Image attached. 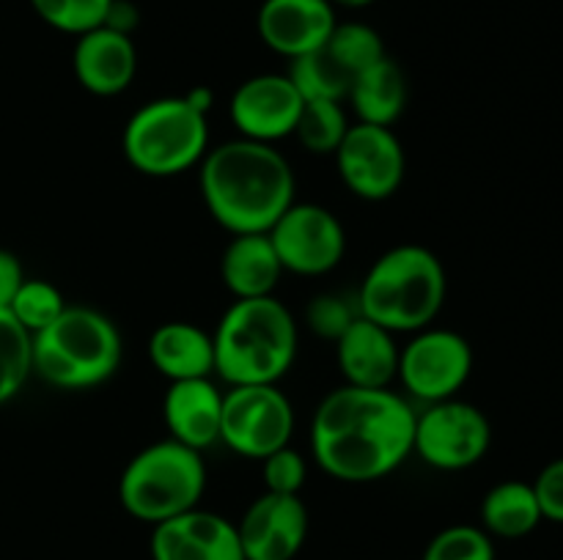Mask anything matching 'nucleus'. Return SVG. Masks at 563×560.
<instances>
[{
  "mask_svg": "<svg viewBox=\"0 0 563 560\" xmlns=\"http://www.w3.org/2000/svg\"><path fill=\"white\" fill-rule=\"evenodd\" d=\"M416 410L390 388L341 384L317 404L308 428L311 459L341 483L383 481L412 456Z\"/></svg>",
  "mask_w": 563,
  "mask_h": 560,
  "instance_id": "obj_1",
  "label": "nucleus"
},
{
  "mask_svg": "<svg viewBox=\"0 0 563 560\" xmlns=\"http://www.w3.org/2000/svg\"><path fill=\"white\" fill-rule=\"evenodd\" d=\"M198 190L214 223L231 236L267 234L295 203L297 181L280 148L234 137L201 159Z\"/></svg>",
  "mask_w": 563,
  "mask_h": 560,
  "instance_id": "obj_2",
  "label": "nucleus"
},
{
  "mask_svg": "<svg viewBox=\"0 0 563 560\" xmlns=\"http://www.w3.org/2000/svg\"><path fill=\"white\" fill-rule=\"evenodd\" d=\"M214 377L229 388L278 384L300 349L297 318L278 296L234 300L212 333Z\"/></svg>",
  "mask_w": 563,
  "mask_h": 560,
  "instance_id": "obj_3",
  "label": "nucleus"
},
{
  "mask_svg": "<svg viewBox=\"0 0 563 560\" xmlns=\"http://www.w3.org/2000/svg\"><path fill=\"white\" fill-rule=\"evenodd\" d=\"M449 278L434 250L423 245H396L379 253L355 294L357 313L379 327L418 333L434 324L445 305Z\"/></svg>",
  "mask_w": 563,
  "mask_h": 560,
  "instance_id": "obj_4",
  "label": "nucleus"
},
{
  "mask_svg": "<svg viewBox=\"0 0 563 560\" xmlns=\"http://www.w3.org/2000/svg\"><path fill=\"white\" fill-rule=\"evenodd\" d=\"M33 373L66 393L110 382L124 360V338L108 313L91 305H66L49 327L33 335Z\"/></svg>",
  "mask_w": 563,
  "mask_h": 560,
  "instance_id": "obj_5",
  "label": "nucleus"
},
{
  "mask_svg": "<svg viewBox=\"0 0 563 560\" xmlns=\"http://www.w3.org/2000/svg\"><path fill=\"white\" fill-rule=\"evenodd\" d=\"M207 464L201 450L159 439L137 450L119 475V503L132 519L159 525L201 505Z\"/></svg>",
  "mask_w": 563,
  "mask_h": 560,
  "instance_id": "obj_6",
  "label": "nucleus"
},
{
  "mask_svg": "<svg viewBox=\"0 0 563 560\" xmlns=\"http://www.w3.org/2000/svg\"><path fill=\"white\" fill-rule=\"evenodd\" d=\"M209 148V115L192 108L187 97L141 104L121 132L124 159L148 179H174L198 168Z\"/></svg>",
  "mask_w": 563,
  "mask_h": 560,
  "instance_id": "obj_7",
  "label": "nucleus"
},
{
  "mask_svg": "<svg viewBox=\"0 0 563 560\" xmlns=\"http://www.w3.org/2000/svg\"><path fill=\"white\" fill-rule=\"evenodd\" d=\"M493 445L489 417L460 395L427 404L416 412L412 456L440 472H462L476 467Z\"/></svg>",
  "mask_w": 563,
  "mask_h": 560,
  "instance_id": "obj_8",
  "label": "nucleus"
},
{
  "mask_svg": "<svg viewBox=\"0 0 563 560\" xmlns=\"http://www.w3.org/2000/svg\"><path fill=\"white\" fill-rule=\"evenodd\" d=\"M295 406L278 384H240L223 393L220 443L242 459L262 461L291 445Z\"/></svg>",
  "mask_w": 563,
  "mask_h": 560,
  "instance_id": "obj_9",
  "label": "nucleus"
},
{
  "mask_svg": "<svg viewBox=\"0 0 563 560\" xmlns=\"http://www.w3.org/2000/svg\"><path fill=\"white\" fill-rule=\"evenodd\" d=\"M473 362L476 355L465 335L429 324L412 333V338L399 349L396 382L410 399L434 404L460 395L471 379Z\"/></svg>",
  "mask_w": 563,
  "mask_h": 560,
  "instance_id": "obj_10",
  "label": "nucleus"
},
{
  "mask_svg": "<svg viewBox=\"0 0 563 560\" xmlns=\"http://www.w3.org/2000/svg\"><path fill=\"white\" fill-rule=\"evenodd\" d=\"M333 159L341 184L361 201H388L405 184L407 154L394 126L355 121L335 148Z\"/></svg>",
  "mask_w": 563,
  "mask_h": 560,
  "instance_id": "obj_11",
  "label": "nucleus"
},
{
  "mask_svg": "<svg viewBox=\"0 0 563 560\" xmlns=\"http://www.w3.org/2000/svg\"><path fill=\"white\" fill-rule=\"evenodd\" d=\"M284 272L322 278L346 256V228L322 203H291L267 231Z\"/></svg>",
  "mask_w": 563,
  "mask_h": 560,
  "instance_id": "obj_12",
  "label": "nucleus"
},
{
  "mask_svg": "<svg viewBox=\"0 0 563 560\" xmlns=\"http://www.w3.org/2000/svg\"><path fill=\"white\" fill-rule=\"evenodd\" d=\"M302 104L306 102L297 93L289 75L264 71V75H253L236 86L229 102V119L234 124L236 137L275 146L278 141L295 135Z\"/></svg>",
  "mask_w": 563,
  "mask_h": 560,
  "instance_id": "obj_13",
  "label": "nucleus"
},
{
  "mask_svg": "<svg viewBox=\"0 0 563 560\" xmlns=\"http://www.w3.org/2000/svg\"><path fill=\"white\" fill-rule=\"evenodd\" d=\"M308 508L300 494L264 492L236 522L245 560H295L308 538Z\"/></svg>",
  "mask_w": 563,
  "mask_h": 560,
  "instance_id": "obj_14",
  "label": "nucleus"
},
{
  "mask_svg": "<svg viewBox=\"0 0 563 560\" xmlns=\"http://www.w3.org/2000/svg\"><path fill=\"white\" fill-rule=\"evenodd\" d=\"M148 555L152 560H245L236 522L201 505L154 525Z\"/></svg>",
  "mask_w": 563,
  "mask_h": 560,
  "instance_id": "obj_15",
  "label": "nucleus"
},
{
  "mask_svg": "<svg viewBox=\"0 0 563 560\" xmlns=\"http://www.w3.org/2000/svg\"><path fill=\"white\" fill-rule=\"evenodd\" d=\"M335 25L330 0H264L256 16L262 42L289 60L324 47Z\"/></svg>",
  "mask_w": 563,
  "mask_h": 560,
  "instance_id": "obj_16",
  "label": "nucleus"
},
{
  "mask_svg": "<svg viewBox=\"0 0 563 560\" xmlns=\"http://www.w3.org/2000/svg\"><path fill=\"white\" fill-rule=\"evenodd\" d=\"M71 71L82 91L113 99L132 86L137 75V49L132 36L99 25L77 36L71 49Z\"/></svg>",
  "mask_w": 563,
  "mask_h": 560,
  "instance_id": "obj_17",
  "label": "nucleus"
},
{
  "mask_svg": "<svg viewBox=\"0 0 563 560\" xmlns=\"http://www.w3.org/2000/svg\"><path fill=\"white\" fill-rule=\"evenodd\" d=\"M399 349L390 329L357 316L335 340V366L352 388H390L399 373Z\"/></svg>",
  "mask_w": 563,
  "mask_h": 560,
  "instance_id": "obj_18",
  "label": "nucleus"
},
{
  "mask_svg": "<svg viewBox=\"0 0 563 560\" xmlns=\"http://www.w3.org/2000/svg\"><path fill=\"white\" fill-rule=\"evenodd\" d=\"M220 417H223V390L214 384L212 377L168 382L163 395V421L170 439L203 453L220 443Z\"/></svg>",
  "mask_w": 563,
  "mask_h": 560,
  "instance_id": "obj_19",
  "label": "nucleus"
},
{
  "mask_svg": "<svg viewBox=\"0 0 563 560\" xmlns=\"http://www.w3.org/2000/svg\"><path fill=\"white\" fill-rule=\"evenodd\" d=\"M284 267L267 234L231 236L220 256V280L234 300L273 296Z\"/></svg>",
  "mask_w": 563,
  "mask_h": 560,
  "instance_id": "obj_20",
  "label": "nucleus"
},
{
  "mask_svg": "<svg viewBox=\"0 0 563 560\" xmlns=\"http://www.w3.org/2000/svg\"><path fill=\"white\" fill-rule=\"evenodd\" d=\"M148 360L168 382L214 377L212 333L192 322H165L148 338Z\"/></svg>",
  "mask_w": 563,
  "mask_h": 560,
  "instance_id": "obj_21",
  "label": "nucleus"
},
{
  "mask_svg": "<svg viewBox=\"0 0 563 560\" xmlns=\"http://www.w3.org/2000/svg\"><path fill=\"white\" fill-rule=\"evenodd\" d=\"M407 99H410L407 75L390 55L361 71L346 93V102L352 104L357 121L377 126H394L405 113Z\"/></svg>",
  "mask_w": 563,
  "mask_h": 560,
  "instance_id": "obj_22",
  "label": "nucleus"
},
{
  "mask_svg": "<svg viewBox=\"0 0 563 560\" xmlns=\"http://www.w3.org/2000/svg\"><path fill=\"white\" fill-rule=\"evenodd\" d=\"M544 522L537 492L526 481H500L484 494L482 527L493 538H526Z\"/></svg>",
  "mask_w": 563,
  "mask_h": 560,
  "instance_id": "obj_23",
  "label": "nucleus"
},
{
  "mask_svg": "<svg viewBox=\"0 0 563 560\" xmlns=\"http://www.w3.org/2000/svg\"><path fill=\"white\" fill-rule=\"evenodd\" d=\"M322 49L350 77V82L388 55L383 36L366 22H339Z\"/></svg>",
  "mask_w": 563,
  "mask_h": 560,
  "instance_id": "obj_24",
  "label": "nucleus"
},
{
  "mask_svg": "<svg viewBox=\"0 0 563 560\" xmlns=\"http://www.w3.org/2000/svg\"><path fill=\"white\" fill-rule=\"evenodd\" d=\"M33 335L0 307V406L22 393L33 377Z\"/></svg>",
  "mask_w": 563,
  "mask_h": 560,
  "instance_id": "obj_25",
  "label": "nucleus"
},
{
  "mask_svg": "<svg viewBox=\"0 0 563 560\" xmlns=\"http://www.w3.org/2000/svg\"><path fill=\"white\" fill-rule=\"evenodd\" d=\"M289 80L295 82L297 93L302 102H346L350 93V77L330 60V55L322 47L317 53H308L302 58H295L289 64Z\"/></svg>",
  "mask_w": 563,
  "mask_h": 560,
  "instance_id": "obj_26",
  "label": "nucleus"
},
{
  "mask_svg": "<svg viewBox=\"0 0 563 560\" xmlns=\"http://www.w3.org/2000/svg\"><path fill=\"white\" fill-rule=\"evenodd\" d=\"M350 115H346L344 102H306L302 104L300 121L295 126L297 141L302 143V148L319 157H333L335 148L344 141L346 130H350Z\"/></svg>",
  "mask_w": 563,
  "mask_h": 560,
  "instance_id": "obj_27",
  "label": "nucleus"
},
{
  "mask_svg": "<svg viewBox=\"0 0 563 560\" xmlns=\"http://www.w3.org/2000/svg\"><path fill=\"white\" fill-rule=\"evenodd\" d=\"M69 302L64 300V291L55 283L42 278H25L20 291L11 300L9 313L27 329L31 335L42 333L44 327L55 322L66 311Z\"/></svg>",
  "mask_w": 563,
  "mask_h": 560,
  "instance_id": "obj_28",
  "label": "nucleus"
},
{
  "mask_svg": "<svg viewBox=\"0 0 563 560\" xmlns=\"http://www.w3.org/2000/svg\"><path fill=\"white\" fill-rule=\"evenodd\" d=\"M31 5L38 20L77 38L104 25L113 0H31Z\"/></svg>",
  "mask_w": 563,
  "mask_h": 560,
  "instance_id": "obj_29",
  "label": "nucleus"
},
{
  "mask_svg": "<svg viewBox=\"0 0 563 560\" xmlns=\"http://www.w3.org/2000/svg\"><path fill=\"white\" fill-rule=\"evenodd\" d=\"M421 560H495V538L478 525H451L434 533Z\"/></svg>",
  "mask_w": 563,
  "mask_h": 560,
  "instance_id": "obj_30",
  "label": "nucleus"
},
{
  "mask_svg": "<svg viewBox=\"0 0 563 560\" xmlns=\"http://www.w3.org/2000/svg\"><path fill=\"white\" fill-rule=\"evenodd\" d=\"M357 313L355 300H346L341 294H317L306 307V327L311 329L317 338L324 340H339L341 333L350 327Z\"/></svg>",
  "mask_w": 563,
  "mask_h": 560,
  "instance_id": "obj_31",
  "label": "nucleus"
},
{
  "mask_svg": "<svg viewBox=\"0 0 563 560\" xmlns=\"http://www.w3.org/2000/svg\"><path fill=\"white\" fill-rule=\"evenodd\" d=\"M264 492L275 494H300L308 481V459L297 448L275 450L267 459H262Z\"/></svg>",
  "mask_w": 563,
  "mask_h": 560,
  "instance_id": "obj_32",
  "label": "nucleus"
},
{
  "mask_svg": "<svg viewBox=\"0 0 563 560\" xmlns=\"http://www.w3.org/2000/svg\"><path fill=\"white\" fill-rule=\"evenodd\" d=\"M531 486L537 492L544 519L563 525V456L553 459L550 464H544Z\"/></svg>",
  "mask_w": 563,
  "mask_h": 560,
  "instance_id": "obj_33",
  "label": "nucleus"
},
{
  "mask_svg": "<svg viewBox=\"0 0 563 560\" xmlns=\"http://www.w3.org/2000/svg\"><path fill=\"white\" fill-rule=\"evenodd\" d=\"M25 269H22V261L16 253L5 250V247H0V307L3 311H9L11 300H14V294L20 291V285L25 283Z\"/></svg>",
  "mask_w": 563,
  "mask_h": 560,
  "instance_id": "obj_34",
  "label": "nucleus"
},
{
  "mask_svg": "<svg viewBox=\"0 0 563 560\" xmlns=\"http://www.w3.org/2000/svg\"><path fill=\"white\" fill-rule=\"evenodd\" d=\"M104 25L113 27V31H119V33H126V36H132V31H135V25H137V9L132 3H126V0H113Z\"/></svg>",
  "mask_w": 563,
  "mask_h": 560,
  "instance_id": "obj_35",
  "label": "nucleus"
},
{
  "mask_svg": "<svg viewBox=\"0 0 563 560\" xmlns=\"http://www.w3.org/2000/svg\"><path fill=\"white\" fill-rule=\"evenodd\" d=\"M185 97L190 99L192 108H198L201 113H207V115H209V110H212V104H214V91H212V88H207V86H196L192 91H187Z\"/></svg>",
  "mask_w": 563,
  "mask_h": 560,
  "instance_id": "obj_36",
  "label": "nucleus"
},
{
  "mask_svg": "<svg viewBox=\"0 0 563 560\" xmlns=\"http://www.w3.org/2000/svg\"><path fill=\"white\" fill-rule=\"evenodd\" d=\"M333 5H346V9H366L374 0H330Z\"/></svg>",
  "mask_w": 563,
  "mask_h": 560,
  "instance_id": "obj_37",
  "label": "nucleus"
}]
</instances>
